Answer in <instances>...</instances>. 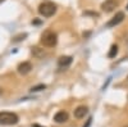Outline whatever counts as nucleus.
Masks as SVG:
<instances>
[{"label": "nucleus", "mask_w": 128, "mask_h": 127, "mask_svg": "<svg viewBox=\"0 0 128 127\" xmlns=\"http://www.w3.org/2000/svg\"><path fill=\"white\" fill-rule=\"evenodd\" d=\"M56 42H58V36L54 31L46 30V31H44V34L41 35V44L44 46L52 48V46L56 45Z\"/></svg>", "instance_id": "nucleus-1"}, {"label": "nucleus", "mask_w": 128, "mask_h": 127, "mask_svg": "<svg viewBox=\"0 0 128 127\" xmlns=\"http://www.w3.org/2000/svg\"><path fill=\"white\" fill-rule=\"evenodd\" d=\"M19 121L18 115L13 112H0V124L3 126H12L17 124Z\"/></svg>", "instance_id": "nucleus-2"}, {"label": "nucleus", "mask_w": 128, "mask_h": 127, "mask_svg": "<svg viewBox=\"0 0 128 127\" xmlns=\"http://www.w3.org/2000/svg\"><path fill=\"white\" fill-rule=\"evenodd\" d=\"M55 12H56V7L50 2H44L38 5V13L42 17H51L55 14Z\"/></svg>", "instance_id": "nucleus-3"}, {"label": "nucleus", "mask_w": 128, "mask_h": 127, "mask_svg": "<svg viewBox=\"0 0 128 127\" xmlns=\"http://www.w3.org/2000/svg\"><path fill=\"white\" fill-rule=\"evenodd\" d=\"M118 5H119L118 0H105V2L101 4V9L104 10V12L109 13V12H113Z\"/></svg>", "instance_id": "nucleus-4"}, {"label": "nucleus", "mask_w": 128, "mask_h": 127, "mask_svg": "<svg viewBox=\"0 0 128 127\" xmlns=\"http://www.w3.org/2000/svg\"><path fill=\"white\" fill-rule=\"evenodd\" d=\"M123 19H124V13L123 12H119V13H116L108 23H106V27H114L116 25H119L120 22H123Z\"/></svg>", "instance_id": "nucleus-5"}, {"label": "nucleus", "mask_w": 128, "mask_h": 127, "mask_svg": "<svg viewBox=\"0 0 128 127\" xmlns=\"http://www.w3.org/2000/svg\"><path fill=\"white\" fill-rule=\"evenodd\" d=\"M87 113H88V108L86 105H80V107H77L74 109V117L78 119H82V118H84V115Z\"/></svg>", "instance_id": "nucleus-6"}, {"label": "nucleus", "mask_w": 128, "mask_h": 127, "mask_svg": "<svg viewBox=\"0 0 128 127\" xmlns=\"http://www.w3.org/2000/svg\"><path fill=\"white\" fill-rule=\"evenodd\" d=\"M17 69H18V72L20 73V75H27V73H30L31 69H32V64L30 62H23L18 66Z\"/></svg>", "instance_id": "nucleus-7"}, {"label": "nucleus", "mask_w": 128, "mask_h": 127, "mask_svg": "<svg viewBox=\"0 0 128 127\" xmlns=\"http://www.w3.org/2000/svg\"><path fill=\"white\" fill-rule=\"evenodd\" d=\"M54 121L56 123H64L68 121V113L66 110H59L55 115H54Z\"/></svg>", "instance_id": "nucleus-8"}, {"label": "nucleus", "mask_w": 128, "mask_h": 127, "mask_svg": "<svg viewBox=\"0 0 128 127\" xmlns=\"http://www.w3.org/2000/svg\"><path fill=\"white\" fill-rule=\"evenodd\" d=\"M72 62H73V58L72 57L64 55V57H60L58 59V66L59 67H68L69 64H72Z\"/></svg>", "instance_id": "nucleus-9"}, {"label": "nucleus", "mask_w": 128, "mask_h": 127, "mask_svg": "<svg viewBox=\"0 0 128 127\" xmlns=\"http://www.w3.org/2000/svg\"><path fill=\"white\" fill-rule=\"evenodd\" d=\"M116 54H118V46H116V45H112V48H110V50H109L108 57H109V58H114Z\"/></svg>", "instance_id": "nucleus-10"}, {"label": "nucleus", "mask_w": 128, "mask_h": 127, "mask_svg": "<svg viewBox=\"0 0 128 127\" xmlns=\"http://www.w3.org/2000/svg\"><path fill=\"white\" fill-rule=\"evenodd\" d=\"M46 89V85H44V83H40V85H37V86H34L31 89V91L32 92H37V91H41V90H45Z\"/></svg>", "instance_id": "nucleus-11"}, {"label": "nucleus", "mask_w": 128, "mask_h": 127, "mask_svg": "<svg viewBox=\"0 0 128 127\" xmlns=\"http://www.w3.org/2000/svg\"><path fill=\"white\" fill-rule=\"evenodd\" d=\"M22 37H27V34H22V35H19V36H16L14 37V41H19V40H22Z\"/></svg>", "instance_id": "nucleus-12"}, {"label": "nucleus", "mask_w": 128, "mask_h": 127, "mask_svg": "<svg viewBox=\"0 0 128 127\" xmlns=\"http://www.w3.org/2000/svg\"><path fill=\"white\" fill-rule=\"evenodd\" d=\"M91 121H92V118H88V119H87V123H86V124H84L83 127H88V126L91 124Z\"/></svg>", "instance_id": "nucleus-13"}, {"label": "nucleus", "mask_w": 128, "mask_h": 127, "mask_svg": "<svg viewBox=\"0 0 128 127\" xmlns=\"http://www.w3.org/2000/svg\"><path fill=\"white\" fill-rule=\"evenodd\" d=\"M34 127H41V126H38V124H35V126H34Z\"/></svg>", "instance_id": "nucleus-14"}, {"label": "nucleus", "mask_w": 128, "mask_h": 127, "mask_svg": "<svg viewBox=\"0 0 128 127\" xmlns=\"http://www.w3.org/2000/svg\"><path fill=\"white\" fill-rule=\"evenodd\" d=\"M3 2H4V0H0V3H3Z\"/></svg>", "instance_id": "nucleus-15"}, {"label": "nucleus", "mask_w": 128, "mask_h": 127, "mask_svg": "<svg viewBox=\"0 0 128 127\" xmlns=\"http://www.w3.org/2000/svg\"><path fill=\"white\" fill-rule=\"evenodd\" d=\"M126 127H128V126H126Z\"/></svg>", "instance_id": "nucleus-16"}]
</instances>
